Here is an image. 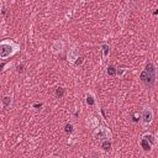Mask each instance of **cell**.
Returning a JSON list of instances; mask_svg holds the SVG:
<instances>
[{"mask_svg":"<svg viewBox=\"0 0 158 158\" xmlns=\"http://www.w3.org/2000/svg\"><path fill=\"white\" fill-rule=\"evenodd\" d=\"M20 50V46L14 42L12 40H3L0 42V58L3 61L12 57L14 54H16Z\"/></svg>","mask_w":158,"mask_h":158,"instance_id":"obj_1","label":"cell"},{"mask_svg":"<svg viewBox=\"0 0 158 158\" xmlns=\"http://www.w3.org/2000/svg\"><path fill=\"white\" fill-rule=\"evenodd\" d=\"M140 78L143 83L146 84V87H148V88L153 87L154 82H156V67H154V64L151 63V62L147 63L146 69L141 73Z\"/></svg>","mask_w":158,"mask_h":158,"instance_id":"obj_2","label":"cell"},{"mask_svg":"<svg viewBox=\"0 0 158 158\" xmlns=\"http://www.w3.org/2000/svg\"><path fill=\"white\" fill-rule=\"evenodd\" d=\"M94 139L98 140V141H104V140H111L113 137V133L111 131L107 128V127H102V126H98L97 128H95L94 131Z\"/></svg>","mask_w":158,"mask_h":158,"instance_id":"obj_3","label":"cell"},{"mask_svg":"<svg viewBox=\"0 0 158 158\" xmlns=\"http://www.w3.org/2000/svg\"><path fill=\"white\" fill-rule=\"evenodd\" d=\"M153 110L151 109V107H145L142 110V113H141V125L142 127H148L151 123H152L153 121Z\"/></svg>","mask_w":158,"mask_h":158,"instance_id":"obj_4","label":"cell"},{"mask_svg":"<svg viewBox=\"0 0 158 158\" xmlns=\"http://www.w3.org/2000/svg\"><path fill=\"white\" fill-rule=\"evenodd\" d=\"M67 59H68V62H69V63H72V64H75V63H77V61L79 59V51H78L77 47H72V48L68 51V53H67Z\"/></svg>","mask_w":158,"mask_h":158,"instance_id":"obj_5","label":"cell"},{"mask_svg":"<svg viewBox=\"0 0 158 158\" xmlns=\"http://www.w3.org/2000/svg\"><path fill=\"white\" fill-rule=\"evenodd\" d=\"M51 50L54 54H57V53H61L62 51L64 50V42L62 40H56V41H53V43L51 46Z\"/></svg>","mask_w":158,"mask_h":158,"instance_id":"obj_6","label":"cell"},{"mask_svg":"<svg viewBox=\"0 0 158 158\" xmlns=\"http://www.w3.org/2000/svg\"><path fill=\"white\" fill-rule=\"evenodd\" d=\"M97 100H95V95L93 92H87L85 94V104L88 106H94Z\"/></svg>","mask_w":158,"mask_h":158,"instance_id":"obj_7","label":"cell"},{"mask_svg":"<svg viewBox=\"0 0 158 158\" xmlns=\"http://www.w3.org/2000/svg\"><path fill=\"white\" fill-rule=\"evenodd\" d=\"M87 126H89L90 128H97L99 126V120L95 118V116H88L87 118Z\"/></svg>","mask_w":158,"mask_h":158,"instance_id":"obj_8","label":"cell"},{"mask_svg":"<svg viewBox=\"0 0 158 158\" xmlns=\"http://www.w3.org/2000/svg\"><path fill=\"white\" fill-rule=\"evenodd\" d=\"M152 143H151L148 140H146L145 137H142L141 139V147L143 148V151H146V152H149L151 149H152Z\"/></svg>","mask_w":158,"mask_h":158,"instance_id":"obj_9","label":"cell"},{"mask_svg":"<svg viewBox=\"0 0 158 158\" xmlns=\"http://www.w3.org/2000/svg\"><path fill=\"white\" fill-rule=\"evenodd\" d=\"M100 147L102 148V151H105V152H109V151L111 149V142H110V140H104V141H101Z\"/></svg>","mask_w":158,"mask_h":158,"instance_id":"obj_10","label":"cell"},{"mask_svg":"<svg viewBox=\"0 0 158 158\" xmlns=\"http://www.w3.org/2000/svg\"><path fill=\"white\" fill-rule=\"evenodd\" d=\"M101 48H102V58L106 59L109 57V53H110V47H109L107 43H102Z\"/></svg>","mask_w":158,"mask_h":158,"instance_id":"obj_11","label":"cell"},{"mask_svg":"<svg viewBox=\"0 0 158 158\" xmlns=\"http://www.w3.org/2000/svg\"><path fill=\"white\" fill-rule=\"evenodd\" d=\"M142 137H145V139L146 140H148L151 143H152V145H154V143H156V140H154V136L152 135V133H148V132H146L145 135H143Z\"/></svg>","mask_w":158,"mask_h":158,"instance_id":"obj_12","label":"cell"},{"mask_svg":"<svg viewBox=\"0 0 158 158\" xmlns=\"http://www.w3.org/2000/svg\"><path fill=\"white\" fill-rule=\"evenodd\" d=\"M125 20H126V12H125V11H121V12H120V15L118 16V21H119L121 25H123Z\"/></svg>","mask_w":158,"mask_h":158,"instance_id":"obj_13","label":"cell"},{"mask_svg":"<svg viewBox=\"0 0 158 158\" xmlns=\"http://www.w3.org/2000/svg\"><path fill=\"white\" fill-rule=\"evenodd\" d=\"M3 104H4V106H9L11 104V97H5L3 99Z\"/></svg>","mask_w":158,"mask_h":158,"instance_id":"obj_14","label":"cell"},{"mask_svg":"<svg viewBox=\"0 0 158 158\" xmlns=\"http://www.w3.org/2000/svg\"><path fill=\"white\" fill-rule=\"evenodd\" d=\"M56 95H57L58 98L63 97V95H64V89H63V88H58V89H57V92H56Z\"/></svg>","mask_w":158,"mask_h":158,"instance_id":"obj_15","label":"cell"},{"mask_svg":"<svg viewBox=\"0 0 158 158\" xmlns=\"http://www.w3.org/2000/svg\"><path fill=\"white\" fill-rule=\"evenodd\" d=\"M66 132L67 133H72L73 132V125L72 123H67L66 125Z\"/></svg>","mask_w":158,"mask_h":158,"instance_id":"obj_16","label":"cell"},{"mask_svg":"<svg viewBox=\"0 0 158 158\" xmlns=\"http://www.w3.org/2000/svg\"><path fill=\"white\" fill-rule=\"evenodd\" d=\"M107 74L109 75H114V74H116V69L114 67H109L107 68Z\"/></svg>","mask_w":158,"mask_h":158,"instance_id":"obj_17","label":"cell"},{"mask_svg":"<svg viewBox=\"0 0 158 158\" xmlns=\"http://www.w3.org/2000/svg\"><path fill=\"white\" fill-rule=\"evenodd\" d=\"M125 72H126V68H121L120 71H119V69H116V74H118L119 77H121V75H122L123 73H125Z\"/></svg>","mask_w":158,"mask_h":158,"instance_id":"obj_18","label":"cell"},{"mask_svg":"<svg viewBox=\"0 0 158 158\" xmlns=\"http://www.w3.org/2000/svg\"><path fill=\"white\" fill-rule=\"evenodd\" d=\"M22 71H24V66H22V64L17 66V72H22Z\"/></svg>","mask_w":158,"mask_h":158,"instance_id":"obj_19","label":"cell"},{"mask_svg":"<svg viewBox=\"0 0 158 158\" xmlns=\"http://www.w3.org/2000/svg\"><path fill=\"white\" fill-rule=\"evenodd\" d=\"M41 106H42V104H36L35 105V107H41Z\"/></svg>","mask_w":158,"mask_h":158,"instance_id":"obj_20","label":"cell"},{"mask_svg":"<svg viewBox=\"0 0 158 158\" xmlns=\"http://www.w3.org/2000/svg\"><path fill=\"white\" fill-rule=\"evenodd\" d=\"M83 1H92V0H83Z\"/></svg>","mask_w":158,"mask_h":158,"instance_id":"obj_21","label":"cell"}]
</instances>
